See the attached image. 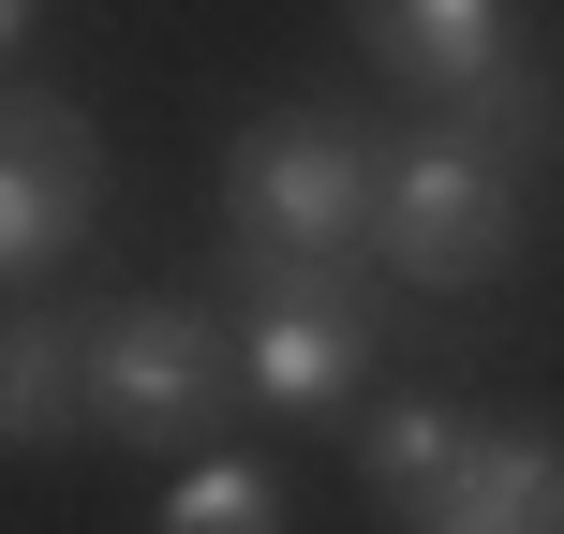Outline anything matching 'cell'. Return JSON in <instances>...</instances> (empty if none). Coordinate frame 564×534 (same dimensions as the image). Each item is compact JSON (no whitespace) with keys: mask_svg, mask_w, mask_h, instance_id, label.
<instances>
[{"mask_svg":"<svg viewBox=\"0 0 564 534\" xmlns=\"http://www.w3.org/2000/svg\"><path fill=\"white\" fill-rule=\"evenodd\" d=\"M446 134H460V149H490L506 178H520V164H550V149H564V75H550V59H520V75H506V89H476Z\"/></svg>","mask_w":564,"mask_h":534,"instance_id":"cell-10","label":"cell"},{"mask_svg":"<svg viewBox=\"0 0 564 534\" xmlns=\"http://www.w3.org/2000/svg\"><path fill=\"white\" fill-rule=\"evenodd\" d=\"M164 534H282V476H268V460H238V446L178 460V490H164Z\"/></svg>","mask_w":564,"mask_h":534,"instance_id":"cell-11","label":"cell"},{"mask_svg":"<svg viewBox=\"0 0 564 534\" xmlns=\"http://www.w3.org/2000/svg\"><path fill=\"white\" fill-rule=\"evenodd\" d=\"M550 490H564V446H550V431L476 416L460 460H446V490H431L401 534H550Z\"/></svg>","mask_w":564,"mask_h":534,"instance_id":"cell-7","label":"cell"},{"mask_svg":"<svg viewBox=\"0 0 564 534\" xmlns=\"http://www.w3.org/2000/svg\"><path fill=\"white\" fill-rule=\"evenodd\" d=\"M89 357H105V431L119 446L208 460V416L238 401V341L208 327L194 297H119L105 327H89Z\"/></svg>","mask_w":564,"mask_h":534,"instance_id":"cell-2","label":"cell"},{"mask_svg":"<svg viewBox=\"0 0 564 534\" xmlns=\"http://www.w3.org/2000/svg\"><path fill=\"white\" fill-rule=\"evenodd\" d=\"M357 371H371V312L357 297H268L253 312V341H238V386L253 401H282V416H341L357 401Z\"/></svg>","mask_w":564,"mask_h":534,"instance_id":"cell-6","label":"cell"},{"mask_svg":"<svg viewBox=\"0 0 564 534\" xmlns=\"http://www.w3.org/2000/svg\"><path fill=\"white\" fill-rule=\"evenodd\" d=\"M0 431H15V446L105 431V357H89V327H59V312H15V341H0Z\"/></svg>","mask_w":564,"mask_h":534,"instance_id":"cell-8","label":"cell"},{"mask_svg":"<svg viewBox=\"0 0 564 534\" xmlns=\"http://www.w3.org/2000/svg\"><path fill=\"white\" fill-rule=\"evenodd\" d=\"M371 253L401 282H490L520 253V178L490 164V149H460L446 119H431L416 149H387V208H371Z\"/></svg>","mask_w":564,"mask_h":534,"instance_id":"cell-3","label":"cell"},{"mask_svg":"<svg viewBox=\"0 0 564 534\" xmlns=\"http://www.w3.org/2000/svg\"><path fill=\"white\" fill-rule=\"evenodd\" d=\"M371 208H387V164H371L357 119H327V105H268L253 134L224 149V238H238V268H253L268 297H312V282L371 238Z\"/></svg>","mask_w":564,"mask_h":534,"instance_id":"cell-1","label":"cell"},{"mask_svg":"<svg viewBox=\"0 0 564 534\" xmlns=\"http://www.w3.org/2000/svg\"><path fill=\"white\" fill-rule=\"evenodd\" d=\"M357 30H371V59H387V75H416V89H431L446 119L476 105V89H506L520 59H535L506 0H371Z\"/></svg>","mask_w":564,"mask_h":534,"instance_id":"cell-5","label":"cell"},{"mask_svg":"<svg viewBox=\"0 0 564 534\" xmlns=\"http://www.w3.org/2000/svg\"><path fill=\"white\" fill-rule=\"evenodd\" d=\"M460 431H476V416H446V401H387V416L357 431V476L387 490V520H416L431 490H446V460H460Z\"/></svg>","mask_w":564,"mask_h":534,"instance_id":"cell-9","label":"cell"},{"mask_svg":"<svg viewBox=\"0 0 564 534\" xmlns=\"http://www.w3.org/2000/svg\"><path fill=\"white\" fill-rule=\"evenodd\" d=\"M550 534H564V490H550Z\"/></svg>","mask_w":564,"mask_h":534,"instance_id":"cell-12","label":"cell"},{"mask_svg":"<svg viewBox=\"0 0 564 534\" xmlns=\"http://www.w3.org/2000/svg\"><path fill=\"white\" fill-rule=\"evenodd\" d=\"M89 224H105V134H89V105L15 89L0 105V268L45 282L59 253H89Z\"/></svg>","mask_w":564,"mask_h":534,"instance_id":"cell-4","label":"cell"}]
</instances>
